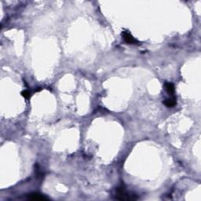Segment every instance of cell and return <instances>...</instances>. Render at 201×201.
Listing matches in <instances>:
<instances>
[{"label": "cell", "instance_id": "cell-6", "mask_svg": "<svg viewBox=\"0 0 201 201\" xmlns=\"http://www.w3.org/2000/svg\"><path fill=\"white\" fill-rule=\"evenodd\" d=\"M21 95H22L25 99H28V98H30V93L28 92V90H24V91H22V92H21Z\"/></svg>", "mask_w": 201, "mask_h": 201}, {"label": "cell", "instance_id": "cell-3", "mask_svg": "<svg viewBox=\"0 0 201 201\" xmlns=\"http://www.w3.org/2000/svg\"><path fill=\"white\" fill-rule=\"evenodd\" d=\"M28 198L29 200H48L47 197H46L45 196H42L39 193H31L28 196Z\"/></svg>", "mask_w": 201, "mask_h": 201}, {"label": "cell", "instance_id": "cell-5", "mask_svg": "<svg viewBox=\"0 0 201 201\" xmlns=\"http://www.w3.org/2000/svg\"><path fill=\"white\" fill-rule=\"evenodd\" d=\"M163 104H164L166 106L168 107H174V105H176L177 104V101H176V98L174 97L170 98H168L163 101Z\"/></svg>", "mask_w": 201, "mask_h": 201}, {"label": "cell", "instance_id": "cell-4", "mask_svg": "<svg viewBox=\"0 0 201 201\" xmlns=\"http://www.w3.org/2000/svg\"><path fill=\"white\" fill-rule=\"evenodd\" d=\"M164 87L166 91H167L169 94H174L175 89H174V86L173 83H166L164 84Z\"/></svg>", "mask_w": 201, "mask_h": 201}, {"label": "cell", "instance_id": "cell-2", "mask_svg": "<svg viewBox=\"0 0 201 201\" xmlns=\"http://www.w3.org/2000/svg\"><path fill=\"white\" fill-rule=\"evenodd\" d=\"M122 36H123L124 41L127 43H130V44H136L138 42V41L134 39L127 31H123L122 32Z\"/></svg>", "mask_w": 201, "mask_h": 201}, {"label": "cell", "instance_id": "cell-1", "mask_svg": "<svg viewBox=\"0 0 201 201\" xmlns=\"http://www.w3.org/2000/svg\"><path fill=\"white\" fill-rule=\"evenodd\" d=\"M115 198L120 200H135L137 199L136 197H134L133 195H130L123 188H117L116 190V195Z\"/></svg>", "mask_w": 201, "mask_h": 201}]
</instances>
